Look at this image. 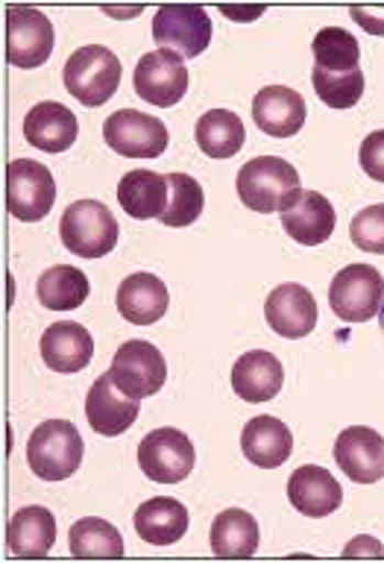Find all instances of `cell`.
Wrapping results in <instances>:
<instances>
[{"mask_svg": "<svg viewBox=\"0 0 384 563\" xmlns=\"http://www.w3.org/2000/svg\"><path fill=\"white\" fill-rule=\"evenodd\" d=\"M70 543V554L74 558H123V537L121 531L112 526V522H106L100 517H86L79 519L70 526L68 534Z\"/></svg>", "mask_w": 384, "mask_h": 563, "instance_id": "cell-31", "label": "cell"}, {"mask_svg": "<svg viewBox=\"0 0 384 563\" xmlns=\"http://www.w3.org/2000/svg\"><path fill=\"white\" fill-rule=\"evenodd\" d=\"M39 350H42V361L53 373L68 376V373H79L91 364L95 341H91L86 325L65 320V323H53L44 329Z\"/></svg>", "mask_w": 384, "mask_h": 563, "instance_id": "cell-19", "label": "cell"}, {"mask_svg": "<svg viewBox=\"0 0 384 563\" xmlns=\"http://www.w3.org/2000/svg\"><path fill=\"white\" fill-rule=\"evenodd\" d=\"M7 543L15 558H47L56 543V517L42 505L21 508L9 519Z\"/></svg>", "mask_w": 384, "mask_h": 563, "instance_id": "cell-24", "label": "cell"}, {"mask_svg": "<svg viewBox=\"0 0 384 563\" xmlns=\"http://www.w3.org/2000/svg\"><path fill=\"white\" fill-rule=\"evenodd\" d=\"M299 194L303 191H299L297 167L279 156L250 158L238 170V197L250 211L259 214L285 211Z\"/></svg>", "mask_w": 384, "mask_h": 563, "instance_id": "cell-1", "label": "cell"}, {"mask_svg": "<svg viewBox=\"0 0 384 563\" xmlns=\"http://www.w3.org/2000/svg\"><path fill=\"white\" fill-rule=\"evenodd\" d=\"M59 235L68 253L79 255V258H103L118 244L121 227L106 202L79 200L70 202L62 214Z\"/></svg>", "mask_w": 384, "mask_h": 563, "instance_id": "cell-4", "label": "cell"}, {"mask_svg": "<svg viewBox=\"0 0 384 563\" xmlns=\"http://www.w3.org/2000/svg\"><path fill=\"white\" fill-rule=\"evenodd\" d=\"M53 24L44 12L33 7L7 9V62L15 68H39L51 59Z\"/></svg>", "mask_w": 384, "mask_h": 563, "instance_id": "cell-10", "label": "cell"}, {"mask_svg": "<svg viewBox=\"0 0 384 563\" xmlns=\"http://www.w3.org/2000/svg\"><path fill=\"white\" fill-rule=\"evenodd\" d=\"M188 508L183 501L171 499V496H156V499H147L144 505H139L135 517H132V526L139 531L141 540H147L153 545H171L176 540H183L185 531H188Z\"/></svg>", "mask_w": 384, "mask_h": 563, "instance_id": "cell-25", "label": "cell"}, {"mask_svg": "<svg viewBox=\"0 0 384 563\" xmlns=\"http://www.w3.org/2000/svg\"><path fill=\"white\" fill-rule=\"evenodd\" d=\"M197 449L179 429H156L139 443L141 473L158 484H179L191 475Z\"/></svg>", "mask_w": 384, "mask_h": 563, "instance_id": "cell-8", "label": "cell"}, {"mask_svg": "<svg viewBox=\"0 0 384 563\" xmlns=\"http://www.w3.org/2000/svg\"><path fill=\"white\" fill-rule=\"evenodd\" d=\"M83 452H86V443L74 422L47 420L30 434L26 464L42 482H65L83 464Z\"/></svg>", "mask_w": 384, "mask_h": 563, "instance_id": "cell-3", "label": "cell"}, {"mask_svg": "<svg viewBox=\"0 0 384 563\" xmlns=\"http://www.w3.org/2000/svg\"><path fill=\"white\" fill-rule=\"evenodd\" d=\"M382 329H384V302H382Z\"/></svg>", "mask_w": 384, "mask_h": 563, "instance_id": "cell-38", "label": "cell"}, {"mask_svg": "<svg viewBox=\"0 0 384 563\" xmlns=\"http://www.w3.org/2000/svg\"><path fill=\"white\" fill-rule=\"evenodd\" d=\"M88 290H91L88 276L74 264H56L51 271H44L35 282V297L51 311L79 308L88 299Z\"/></svg>", "mask_w": 384, "mask_h": 563, "instance_id": "cell-28", "label": "cell"}, {"mask_svg": "<svg viewBox=\"0 0 384 563\" xmlns=\"http://www.w3.org/2000/svg\"><path fill=\"white\" fill-rule=\"evenodd\" d=\"M109 373L123 394L147 399L165 387L167 361L150 341H127L121 350L114 352Z\"/></svg>", "mask_w": 384, "mask_h": 563, "instance_id": "cell-11", "label": "cell"}, {"mask_svg": "<svg viewBox=\"0 0 384 563\" xmlns=\"http://www.w3.org/2000/svg\"><path fill=\"white\" fill-rule=\"evenodd\" d=\"M121 59L103 44L79 47L77 53H70L65 68H62L68 95L88 109H97V106L112 100L118 86H121Z\"/></svg>", "mask_w": 384, "mask_h": 563, "instance_id": "cell-2", "label": "cell"}, {"mask_svg": "<svg viewBox=\"0 0 384 563\" xmlns=\"http://www.w3.org/2000/svg\"><path fill=\"white\" fill-rule=\"evenodd\" d=\"M350 15L359 21L370 35H384V9H370V7H352Z\"/></svg>", "mask_w": 384, "mask_h": 563, "instance_id": "cell-35", "label": "cell"}, {"mask_svg": "<svg viewBox=\"0 0 384 563\" xmlns=\"http://www.w3.org/2000/svg\"><path fill=\"white\" fill-rule=\"evenodd\" d=\"M352 244L364 253L384 255V202L361 209L350 223Z\"/></svg>", "mask_w": 384, "mask_h": 563, "instance_id": "cell-33", "label": "cell"}, {"mask_svg": "<svg viewBox=\"0 0 384 563\" xmlns=\"http://www.w3.org/2000/svg\"><path fill=\"white\" fill-rule=\"evenodd\" d=\"M77 135V114L70 112L68 106L56 103V100L35 103L24 118L26 144L44 150V153H65V150L74 147Z\"/></svg>", "mask_w": 384, "mask_h": 563, "instance_id": "cell-20", "label": "cell"}, {"mask_svg": "<svg viewBox=\"0 0 384 563\" xmlns=\"http://www.w3.org/2000/svg\"><path fill=\"white\" fill-rule=\"evenodd\" d=\"M56 202V179L42 162L15 158L7 167V206L9 214L24 223H39L51 214Z\"/></svg>", "mask_w": 384, "mask_h": 563, "instance_id": "cell-6", "label": "cell"}, {"mask_svg": "<svg viewBox=\"0 0 384 563\" xmlns=\"http://www.w3.org/2000/svg\"><path fill=\"white\" fill-rule=\"evenodd\" d=\"M264 317H267V325L273 332L282 334V338H288V341L306 338V334L315 332L317 325L315 294L306 285H297V282L276 285L267 294Z\"/></svg>", "mask_w": 384, "mask_h": 563, "instance_id": "cell-14", "label": "cell"}, {"mask_svg": "<svg viewBox=\"0 0 384 563\" xmlns=\"http://www.w3.org/2000/svg\"><path fill=\"white\" fill-rule=\"evenodd\" d=\"M209 540L211 552L218 554V558L235 561V558H253L259 552L262 531H259V522H255L250 510L229 508L220 517H215Z\"/></svg>", "mask_w": 384, "mask_h": 563, "instance_id": "cell-27", "label": "cell"}, {"mask_svg": "<svg viewBox=\"0 0 384 563\" xmlns=\"http://www.w3.org/2000/svg\"><path fill=\"white\" fill-rule=\"evenodd\" d=\"M282 227L297 244L320 246L326 244L338 223V211L320 191H303L288 209L279 211Z\"/></svg>", "mask_w": 384, "mask_h": 563, "instance_id": "cell-17", "label": "cell"}, {"mask_svg": "<svg viewBox=\"0 0 384 563\" xmlns=\"http://www.w3.org/2000/svg\"><path fill=\"white\" fill-rule=\"evenodd\" d=\"M114 306H118V314L127 323L150 325L158 323L167 314L171 294H167L165 282L153 276V273H132L121 282Z\"/></svg>", "mask_w": 384, "mask_h": 563, "instance_id": "cell-21", "label": "cell"}, {"mask_svg": "<svg viewBox=\"0 0 384 563\" xmlns=\"http://www.w3.org/2000/svg\"><path fill=\"white\" fill-rule=\"evenodd\" d=\"M384 279L373 264H350L329 285V306L343 323H367L382 311Z\"/></svg>", "mask_w": 384, "mask_h": 563, "instance_id": "cell-5", "label": "cell"}, {"mask_svg": "<svg viewBox=\"0 0 384 563\" xmlns=\"http://www.w3.org/2000/svg\"><path fill=\"white\" fill-rule=\"evenodd\" d=\"M315 70L317 74H355V70H361L359 38L341 26H323L315 35Z\"/></svg>", "mask_w": 384, "mask_h": 563, "instance_id": "cell-30", "label": "cell"}, {"mask_svg": "<svg viewBox=\"0 0 384 563\" xmlns=\"http://www.w3.org/2000/svg\"><path fill=\"white\" fill-rule=\"evenodd\" d=\"M167 188H171V200H167L165 214L158 220L174 229L191 227L194 220L202 214V206H206L202 185L188 174H167Z\"/></svg>", "mask_w": 384, "mask_h": 563, "instance_id": "cell-32", "label": "cell"}, {"mask_svg": "<svg viewBox=\"0 0 384 563\" xmlns=\"http://www.w3.org/2000/svg\"><path fill=\"white\" fill-rule=\"evenodd\" d=\"M308 118L306 100L299 91L288 86H267L262 88L253 100V121L255 126L271 135V139H290L303 130Z\"/></svg>", "mask_w": 384, "mask_h": 563, "instance_id": "cell-16", "label": "cell"}, {"mask_svg": "<svg viewBox=\"0 0 384 563\" xmlns=\"http://www.w3.org/2000/svg\"><path fill=\"white\" fill-rule=\"evenodd\" d=\"M153 38L158 51L176 53L179 59H197L211 42V21L202 7L171 3V7L156 9Z\"/></svg>", "mask_w": 384, "mask_h": 563, "instance_id": "cell-7", "label": "cell"}, {"mask_svg": "<svg viewBox=\"0 0 384 563\" xmlns=\"http://www.w3.org/2000/svg\"><path fill=\"white\" fill-rule=\"evenodd\" d=\"M106 144L127 158H156L167 150L171 132L158 118L144 114L139 109H121L106 118Z\"/></svg>", "mask_w": 384, "mask_h": 563, "instance_id": "cell-9", "label": "cell"}, {"mask_svg": "<svg viewBox=\"0 0 384 563\" xmlns=\"http://www.w3.org/2000/svg\"><path fill=\"white\" fill-rule=\"evenodd\" d=\"M194 135H197V147L209 158H232L246 141L244 121L229 109H209L197 121Z\"/></svg>", "mask_w": 384, "mask_h": 563, "instance_id": "cell-29", "label": "cell"}, {"mask_svg": "<svg viewBox=\"0 0 384 563\" xmlns=\"http://www.w3.org/2000/svg\"><path fill=\"white\" fill-rule=\"evenodd\" d=\"M364 554V552H373V554H378L382 552V549H378L376 545V540H373V537H355V543L350 545V549H347V554Z\"/></svg>", "mask_w": 384, "mask_h": 563, "instance_id": "cell-36", "label": "cell"}, {"mask_svg": "<svg viewBox=\"0 0 384 563\" xmlns=\"http://www.w3.org/2000/svg\"><path fill=\"white\" fill-rule=\"evenodd\" d=\"M359 162H361V170H364L370 179L384 183V130L370 132L367 139L361 141Z\"/></svg>", "mask_w": 384, "mask_h": 563, "instance_id": "cell-34", "label": "cell"}, {"mask_svg": "<svg viewBox=\"0 0 384 563\" xmlns=\"http://www.w3.org/2000/svg\"><path fill=\"white\" fill-rule=\"evenodd\" d=\"M139 411L141 399L123 394L121 387L114 385L112 373H103L100 378H95V385L88 387L86 420L103 438H118L123 431H130L139 420Z\"/></svg>", "mask_w": 384, "mask_h": 563, "instance_id": "cell-13", "label": "cell"}, {"mask_svg": "<svg viewBox=\"0 0 384 563\" xmlns=\"http://www.w3.org/2000/svg\"><path fill=\"white\" fill-rule=\"evenodd\" d=\"M285 385L282 361L267 350L244 352L232 367V390L244 402H271Z\"/></svg>", "mask_w": 384, "mask_h": 563, "instance_id": "cell-22", "label": "cell"}, {"mask_svg": "<svg viewBox=\"0 0 384 563\" xmlns=\"http://www.w3.org/2000/svg\"><path fill=\"white\" fill-rule=\"evenodd\" d=\"M167 200H171L167 176L156 174V170H130L118 185V202L135 220L162 218Z\"/></svg>", "mask_w": 384, "mask_h": 563, "instance_id": "cell-26", "label": "cell"}, {"mask_svg": "<svg viewBox=\"0 0 384 563\" xmlns=\"http://www.w3.org/2000/svg\"><path fill=\"white\" fill-rule=\"evenodd\" d=\"M188 68L183 59L171 51H153L144 53L135 65L132 74V86L135 95L147 103L158 106V109H171L185 97L188 91Z\"/></svg>", "mask_w": 384, "mask_h": 563, "instance_id": "cell-12", "label": "cell"}, {"mask_svg": "<svg viewBox=\"0 0 384 563\" xmlns=\"http://www.w3.org/2000/svg\"><path fill=\"white\" fill-rule=\"evenodd\" d=\"M241 449L250 464L262 466V470H276L290 457L294 452V434L279 417H253L241 431Z\"/></svg>", "mask_w": 384, "mask_h": 563, "instance_id": "cell-23", "label": "cell"}, {"mask_svg": "<svg viewBox=\"0 0 384 563\" xmlns=\"http://www.w3.org/2000/svg\"><path fill=\"white\" fill-rule=\"evenodd\" d=\"M264 9L262 7H253V9H232V7H223V15L235 18V21H250V18H259Z\"/></svg>", "mask_w": 384, "mask_h": 563, "instance_id": "cell-37", "label": "cell"}, {"mask_svg": "<svg viewBox=\"0 0 384 563\" xmlns=\"http://www.w3.org/2000/svg\"><path fill=\"white\" fill-rule=\"evenodd\" d=\"M334 461L355 484H376L384 478V438L367 426H350L338 434Z\"/></svg>", "mask_w": 384, "mask_h": 563, "instance_id": "cell-15", "label": "cell"}, {"mask_svg": "<svg viewBox=\"0 0 384 563\" xmlns=\"http://www.w3.org/2000/svg\"><path fill=\"white\" fill-rule=\"evenodd\" d=\"M288 499L303 517H329L341 508L343 490L338 478L329 470L306 464L294 470L288 478Z\"/></svg>", "mask_w": 384, "mask_h": 563, "instance_id": "cell-18", "label": "cell"}]
</instances>
